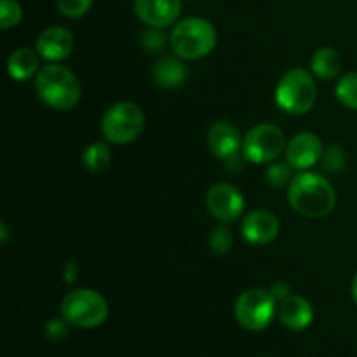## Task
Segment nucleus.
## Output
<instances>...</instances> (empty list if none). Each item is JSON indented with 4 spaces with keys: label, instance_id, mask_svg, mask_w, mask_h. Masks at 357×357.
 <instances>
[{
    "label": "nucleus",
    "instance_id": "obj_18",
    "mask_svg": "<svg viewBox=\"0 0 357 357\" xmlns=\"http://www.w3.org/2000/svg\"><path fill=\"white\" fill-rule=\"evenodd\" d=\"M312 73L321 80H331L340 73L342 58L333 47H321L314 52L310 61Z\"/></svg>",
    "mask_w": 357,
    "mask_h": 357
},
{
    "label": "nucleus",
    "instance_id": "obj_17",
    "mask_svg": "<svg viewBox=\"0 0 357 357\" xmlns=\"http://www.w3.org/2000/svg\"><path fill=\"white\" fill-rule=\"evenodd\" d=\"M38 61H40V54L37 49L30 47H20L9 56L7 61V72L9 77L16 82H26V80L33 79L38 73Z\"/></svg>",
    "mask_w": 357,
    "mask_h": 357
},
{
    "label": "nucleus",
    "instance_id": "obj_2",
    "mask_svg": "<svg viewBox=\"0 0 357 357\" xmlns=\"http://www.w3.org/2000/svg\"><path fill=\"white\" fill-rule=\"evenodd\" d=\"M35 93L49 108L66 112L79 105L82 86L68 66L49 63L35 77Z\"/></svg>",
    "mask_w": 357,
    "mask_h": 357
},
{
    "label": "nucleus",
    "instance_id": "obj_28",
    "mask_svg": "<svg viewBox=\"0 0 357 357\" xmlns=\"http://www.w3.org/2000/svg\"><path fill=\"white\" fill-rule=\"evenodd\" d=\"M268 291L272 293V296H274L275 300H278V303L281 302V300H284L286 296L291 295V291H289V286L286 284V282H275L274 286H272Z\"/></svg>",
    "mask_w": 357,
    "mask_h": 357
},
{
    "label": "nucleus",
    "instance_id": "obj_25",
    "mask_svg": "<svg viewBox=\"0 0 357 357\" xmlns=\"http://www.w3.org/2000/svg\"><path fill=\"white\" fill-rule=\"evenodd\" d=\"M68 331H70V324L66 323L63 317H58V319H51L47 321L44 328V335L49 342L52 344H59V342L65 340L68 337Z\"/></svg>",
    "mask_w": 357,
    "mask_h": 357
},
{
    "label": "nucleus",
    "instance_id": "obj_26",
    "mask_svg": "<svg viewBox=\"0 0 357 357\" xmlns=\"http://www.w3.org/2000/svg\"><path fill=\"white\" fill-rule=\"evenodd\" d=\"M323 167L326 171H340L345 164V153L340 146H330L328 150H324L323 153Z\"/></svg>",
    "mask_w": 357,
    "mask_h": 357
},
{
    "label": "nucleus",
    "instance_id": "obj_11",
    "mask_svg": "<svg viewBox=\"0 0 357 357\" xmlns=\"http://www.w3.org/2000/svg\"><path fill=\"white\" fill-rule=\"evenodd\" d=\"M208 146L216 159L227 164H236L239 155H243L239 129L227 121L213 122L208 131Z\"/></svg>",
    "mask_w": 357,
    "mask_h": 357
},
{
    "label": "nucleus",
    "instance_id": "obj_6",
    "mask_svg": "<svg viewBox=\"0 0 357 357\" xmlns=\"http://www.w3.org/2000/svg\"><path fill=\"white\" fill-rule=\"evenodd\" d=\"M145 128V114L132 101H119L105 112L101 119V135L108 143L128 145L139 138Z\"/></svg>",
    "mask_w": 357,
    "mask_h": 357
},
{
    "label": "nucleus",
    "instance_id": "obj_23",
    "mask_svg": "<svg viewBox=\"0 0 357 357\" xmlns=\"http://www.w3.org/2000/svg\"><path fill=\"white\" fill-rule=\"evenodd\" d=\"M94 0H56L58 10L65 17L77 20V17L86 16L93 7Z\"/></svg>",
    "mask_w": 357,
    "mask_h": 357
},
{
    "label": "nucleus",
    "instance_id": "obj_15",
    "mask_svg": "<svg viewBox=\"0 0 357 357\" xmlns=\"http://www.w3.org/2000/svg\"><path fill=\"white\" fill-rule=\"evenodd\" d=\"M278 317L288 330L303 331L312 324L314 309L303 296L289 295L278 303Z\"/></svg>",
    "mask_w": 357,
    "mask_h": 357
},
{
    "label": "nucleus",
    "instance_id": "obj_1",
    "mask_svg": "<svg viewBox=\"0 0 357 357\" xmlns=\"http://www.w3.org/2000/svg\"><path fill=\"white\" fill-rule=\"evenodd\" d=\"M288 204L305 218H326L337 206V194L330 181L314 171H298L288 185Z\"/></svg>",
    "mask_w": 357,
    "mask_h": 357
},
{
    "label": "nucleus",
    "instance_id": "obj_8",
    "mask_svg": "<svg viewBox=\"0 0 357 357\" xmlns=\"http://www.w3.org/2000/svg\"><path fill=\"white\" fill-rule=\"evenodd\" d=\"M286 136L274 124H258L248 131L243 139L244 159L253 164H271L286 152Z\"/></svg>",
    "mask_w": 357,
    "mask_h": 357
},
{
    "label": "nucleus",
    "instance_id": "obj_5",
    "mask_svg": "<svg viewBox=\"0 0 357 357\" xmlns=\"http://www.w3.org/2000/svg\"><path fill=\"white\" fill-rule=\"evenodd\" d=\"M275 103L289 115H305L317 101V86L314 77L303 68H291L275 86Z\"/></svg>",
    "mask_w": 357,
    "mask_h": 357
},
{
    "label": "nucleus",
    "instance_id": "obj_12",
    "mask_svg": "<svg viewBox=\"0 0 357 357\" xmlns=\"http://www.w3.org/2000/svg\"><path fill=\"white\" fill-rule=\"evenodd\" d=\"M281 232V222L268 209H255L244 216L241 223V234L246 243L255 246H265L278 239Z\"/></svg>",
    "mask_w": 357,
    "mask_h": 357
},
{
    "label": "nucleus",
    "instance_id": "obj_19",
    "mask_svg": "<svg viewBox=\"0 0 357 357\" xmlns=\"http://www.w3.org/2000/svg\"><path fill=\"white\" fill-rule=\"evenodd\" d=\"M112 162L110 146L105 142H94L82 152V164L91 173H103Z\"/></svg>",
    "mask_w": 357,
    "mask_h": 357
},
{
    "label": "nucleus",
    "instance_id": "obj_22",
    "mask_svg": "<svg viewBox=\"0 0 357 357\" xmlns=\"http://www.w3.org/2000/svg\"><path fill=\"white\" fill-rule=\"evenodd\" d=\"M23 20V9L16 0H0V28L10 30Z\"/></svg>",
    "mask_w": 357,
    "mask_h": 357
},
{
    "label": "nucleus",
    "instance_id": "obj_21",
    "mask_svg": "<svg viewBox=\"0 0 357 357\" xmlns=\"http://www.w3.org/2000/svg\"><path fill=\"white\" fill-rule=\"evenodd\" d=\"M291 171L293 167L289 166L288 162H271L265 169V181L271 185L272 188H281L284 185L291 183L293 176H291Z\"/></svg>",
    "mask_w": 357,
    "mask_h": 357
},
{
    "label": "nucleus",
    "instance_id": "obj_3",
    "mask_svg": "<svg viewBox=\"0 0 357 357\" xmlns=\"http://www.w3.org/2000/svg\"><path fill=\"white\" fill-rule=\"evenodd\" d=\"M218 42V33L211 21L204 17H185L178 21L169 33V45L174 56L183 61H195L211 54Z\"/></svg>",
    "mask_w": 357,
    "mask_h": 357
},
{
    "label": "nucleus",
    "instance_id": "obj_27",
    "mask_svg": "<svg viewBox=\"0 0 357 357\" xmlns=\"http://www.w3.org/2000/svg\"><path fill=\"white\" fill-rule=\"evenodd\" d=\"M166 42H169V37H166L160 28H152L146 33H143L142 38V44L146 49H150V51H159V49H162L166 45Z\"/></svg>",
    "mask_w": 357,
    "mask_h": 357
},
{
    "label": "nucleus",
    "instance_id": "obj_4",
    "mask_svg": "<svg viewBox=\"0 0 357 357\" xmlns=\"http://www.w3.org/2000/svg\"><path fill=\"white\" fill-rule=\"evenodd\" d=\"M59 312L70 326L93 330L107 321L110 309L101 293L91 288H79L66 293L59 305Z\"/></svg>",
    "mask_w": 357,
    "mask_h": 357
},
{
    "label": "nucleus",
    "instance_id": "obj_16",
    "mask_svg": "<svg viewBox=\"0 0 357 357\" xmlns=\"http://www.w3.org/2000/svg\"><path fill=\"white\" fill-rule=\"evenodd\" d=\"M188 79V70L183 59L174 56V58H162L153 68V82L160 89H178L183 86Z\"/></svg>",
    "mask_w": 357,
    "mask_h": 357
},
{
    "label": "nucleus",
    "instance_id": "obj_29",
    "mask_svg": "<svg viewBox=\"0 0 357 357\" xmlns=\"http://www.w3.org/2000/svg\"><path fill=\"white\" fill-rule=\"evenodd\" d=\"M351 295H352V300H354V303L357 305V272L354 278H352V282H351Z\"/></svg>",
    "mask_w": 357,
    "mask_h": 357
},
{
    "label": "nucleus",
    "instance_id": "obj_20",
    "mask_svg": "<svg viewBox=\"0 0 357 357\" xmlns=\"http://www.w3.org/2000/svg\"><path fill=\"white\" fill-rule=\"evenodd\" d=\"M335 96L349 110L357 112V72L345 73L335 86Z\"/></svg>",
    "mask_w": 357,
    "mask_h": 357
},
{
    "label": "nucleus",
    "instance_id": "obj_7",
    "mask_svg": "<svg viewBox=\"0 0 357 357\" xmlns=\"http://www.w3.org/2000/svg\"><path fill=\"white\" fill-rule=\"evenodd\" d=\"M236 319L244 330L264 331L278 316V300L268 289L251 288L241 293L234 305Z\"/></svg>",
    "mask_w": 357,
    "mask_h": 357
},
{
    "label": "nucleus",
    "instance_id": "obj_14",
    "mask_svg": "<svg viewBox=\"0 0 357 357\" xmlns=\"http://www.w3.org/2000/svg\"><path fill=\"white\" fill-rule=\"evenodd\" d=\"M35 49L42 59L58 63L68 58L73 51L72 31L63 26H49L40 31L35 42Z\"/></svg>",
    "mask_w": 357,
    "mask_h": 357
},
{
    "label": "nucleus",
    "instance_id": "obj_24",
    "mask_svg": "<svg viewBox=\"0 0 357 357\" xmlns=\"http://www.w3.org/2000/svg\"><path fill=\"white\" fill-rule=\"evenodd\" d=\"M234 246L232 232L225 227H216L213 232L209 234V248L213 253L216 255H227Z\"/></svg>",
    "mask_w": 357,
    "mask_h": 357
},
{
    "label": "nucleus",
    "instance_id": "obj_13",
    "mask_svg": "<svg viewBox=\"0 0 357 357\" xmlns=\"http://www.w3.org/2000/svg\"><path fill=\"white\" fill-rule=\"evenodd\" d=\"M132 9L139 21L150 28L164 30L180 20L181 0H135Z\"/></svg>",
    "mask_w": 357,
    "mask_h": 357
},
{
    "label": "nucleus",
    "instance_id": "obj_9",
    "mask_svg": "<svg viewBox=\"0 0 357 357\" xmlns=\"http://www.w3.org/2000/svg\"><path fill=\"white\" fill-rule=\"evenodd\" d=\"M206 208L209 215L223 225L234 223L244 211V197L237 187L230 183H216L206 194Z\"/></svg>",
    "mask_w": 357,
    "mask_h": 357
},
{
    "label": "nucleus",
    "instance_id": "obj_10",
    "mask_svg": "<svg viewBox=\"0 0 357 357\" xmlns=\"http://www.w3.org/2000/svg\"><path fill=\"white\" fill-rule=\"evenodd\" d=\"M324 146L316 132L302 131L286 145V162L295 171H309L323 159Z\"/></svg>",
    "mask_w": 357,
    "mask_h": 357
}]
</instances>
